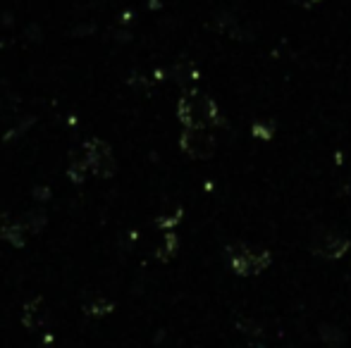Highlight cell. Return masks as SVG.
<instances>
[{
	"mask_svg": "<svg viewBox=\"0 0 351 348\" xmlns=\"http://www.w3.org/2000/svg\"><path fill=\"white\" fill-rule=\"evenodd\" d=\"M175 248H177L175 234H167V237H165V243H162V248L158 251V256H160V258H170L172 253H175Z\"/></svg>",
	"mask_w": 351,
	"mask_h": 348,
	"instance_id": "10",
	"label": "cell"
},
{
	"mask_svg": "<svg viewBox=\"0 0 351 348\" xmlns=\"http://www.w3.org/2000/svg\"><path fill=\"white\" fill-rule=\"evenodd\" d=\"M88 172L101 176V179H108V176L115 174V155H112V148L103 139L86 141V144L72 155L67 174H70V179L74 184H82Z\"/></svg>",
	"mask_w": 351,
	"mask_h": 348,
	"instance_id": "1",
	"label": "cell"
},
{
	"mask_svg": "<svg viewBox=\"0 0 351 348\" xmlns=\"http://www.w3.org/2000/svg\"><path fill=\"white\" fill-rule=\"evenodd\" d=\"M177 117L189 129H210L220 124V112L210 96L201 91H186L177 103Z\"/></svg>",
	"mask_w": 351,
	"mask_h": 348,
	"instance_id": "2",
	"label": "cell"
},
{
	"mask_svg": "<svg viewBox=\"0 0 351 348\" xmlns=\"http://www.w3.org/2000/svg\"><path fill=\"white\" fill-rule=\"evenodd\" d=\"M294 3H299V5H313V3H320V0H294Z\"/></svg>",
	"mask_w": 351,
	"mask_h": 348,
	"instance_id": "12",
	"label": "cell"
},
{
	"mask_svg": "<svg viewBox=\"0 0 351 348\" xmlns=\"http://www.w3.org/2000/svg\"><path fill=\"white\" fill-rule=\"evenodd\" d=\"M46 222H48V217H46V213H43V210H29V213L24 215V219H22L24 229H27V232H32V234L41 232V229L46 227Z\"/></svg>",
	"mask_w": 351,
	"mask_h": 348,
	"instance_id": "8",
	"label": "cell"
},
{
	"mask_svg": "<svg viewBox=\"0 0 351 348\" xmlns=\"http://www.w3.org/2000/svg\"><path fill=\"white\" fill-rule=\"evenodd\" d=\"M177 79H182V81H184V79H194V77H196V72L194 70H191V67H177Z\"/></svg>",
	"mask_w": 351,
	"mask_h": 348,
	"instance_id": "11",
	"label": "cell"
},
{
	"mask_svg": "<svg viewBox=\"0 0 351 348\" xmlns=\"http://www.w3.org/2000/svg\"><path fill=\"white\" fill-rule=\"evenodd\" d=\"M51 315H48V308L43 303V298H32V301L24 303L22 308V325L32 332H38L48 325Z\"/></svg>",
	"mask_w": 351,
	"mask_h": 348,
	"instance_id": "6",
	"label": "cell"
},
{
	"mask_svg": "<svg viewBox=\"0 0 351 348\" xmlns=\"http://www.w3.org/2000/svg\"><path fill=\"white\" fill-rule=\"evenodd\" d=\"M84 310H86V315L103 317V315H108V312L112 310V303L108 301V298H103V296H93L88 303H84Z\"/></svg>",
	"mask_w": 351,
	"mask_h": 348,
	"instance_id": "9",
	"label": "cell"
},
{
	"mask_svg": "<svg viewBox=\"0 0 351 348\" xmlns=\"http://www.w3.org/2000/svg\"><path fill=\"white\" fill-rule=\"evenodd\" d=\"M349 248H351L349 239L337 232H330V229H320L311 239V251L318 258H332V260H337V258L347 256Z\"/></svg>",
	"mask_w": 351,
	"mask_h": 348,
	"instance_id": "5",
	"label": "cell"
},
{
	"mask_svg": "<svg viewBox=\"0 0 351 348\" xmlns=\"http://www.w3.org/2000/svg\"><path fill=\"white\" fill-rule=\"evenodd\" d=\"M180 146L189 158L208 160L215 155L217 141L208 129H189V126H184V131L180 136Z\"/></svg>",
	"mask_w": 351,
	"mask_h": 348,
	"instance_id": "4",
	"label": "cell"
},
{
	"mask_svg": "<svg viewBox=\"0 0 351 348\" xmlns=\"http://www.w3.org/2000/svg\"><path fill=\"white\" fill-rule=\"evenodd\" d=\"M27 229H24L22 222H14L10 215H0V239L8 243H12V246L22 248L24 241H27Z\"/></svg>",
	"mask_w": 351,
	"mask_h": 348,
	"instance_id": "7",
	"label": "cell"
},
{
	"mask_svg": "<svg viewBox=\"0 0 351 348\" xmlns=\"http://www.w3.org/2000/svg\"><path fill=\"white\" fill-rule=\"evenodd\" d=\"M227 263L241 277H254V274L268 269L273 258H270L268 251H258V248L246 246V243H234V246L227 248Z\"/></svg>",
	"mask_w": 351,
	"mask_h": 348,
	"instance_id": "3",
	"label": "cell"
}]
</instances>
